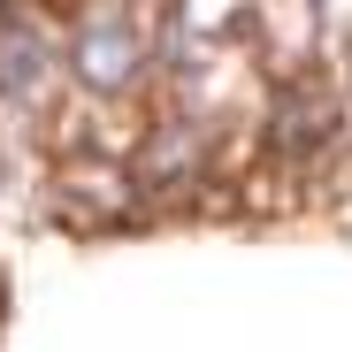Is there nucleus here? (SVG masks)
<instances>
[{"instance_id":"2","label":"nucleus","mask_w":352,"mask_h":352,"mask_svg":"<svg viewBox=\"0 0 352 352\" xmlns=\"http://www.w3.org/2000/svg\"><path fill=\"white\" fill-rule=\"evenodd\" d=\"M276 146L283 153H307V146H322L329 138V92L322 85H291V92H276Z\"/></svg>"},{"instance_id":"1","label":"nucleus","mask_w":352,"mask_h":352,"mask_svg":"<svg viewBox=\"0 0 352 352\" xmlns=\"http://www.w3.org/2000/svg\"><path fill=\"white\" fill-rule=\"evenodd\" d=\"M138 38L115 23V16H92L85 31H77V77L92 85V92H123V85H138Z\"/></svg>"}]
</instances>
